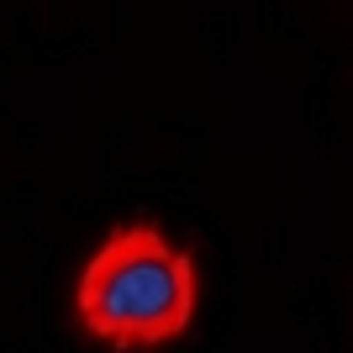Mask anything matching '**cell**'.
Listing matches in <instances>:
<instances>
[{
  "instance_id": "cell-1",
  "label": "cell",
  "mask_w": 353,
  "mask_h": 353,
  "mask_svg": "<svg viewBox=\"0 0 353 353\" xmlns=\"http://www.w3.org/2000/svg\"><path fill=\"white\" fill-rule=\"evenodd\" d=\"M195 259L159 221H121L95 243L74 280V322L117 353H148L190 332Z\"/></svg>"
}]
</instances>
